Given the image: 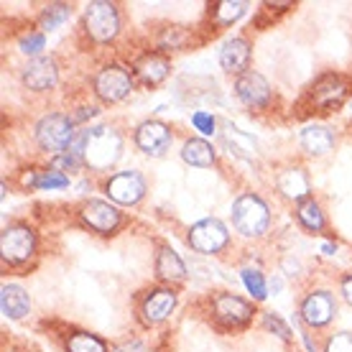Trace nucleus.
<instances>
[{"label":"nucleus","mask_w":352,"mask_h":352,"mask_svg":"<svg viewBox=\"0 0 352 352\" xmlns=\"http://www.w3.org/2000/svg\"><path fill=\"white\" fill-rule=\"evenodd\" d=\"M120 153H123V138H120V133L115 131V128H110V125L89 128L82 161L92 171H110L118 164Z\"/></svg>","instance_id":"1"},{"label":"nucleus","mask_w":352,"mask_h":352,"mask_svg":"<svg viewBox=\"0 0 352 352\" xmlns=\"http://www.w3.org/2000/svg\"><path fill=\"white\" fill-rule=\"evenodd\" d=\"M232 225L245 238H261L271 225L268 204L258 194H243L232 204Z\"/></svg>","instance_id":"2"},{"label":"nucleus","mask_w":352,"mask_h":352,"mask_svg":"<svg viewBox=\"0 0 352 352\" xmlns=\"http://www.w3.org/2000/svg\"><path fill=\"white\" fill-rule=\"evenodd\" d=\"M36 141L44 151L59 156V153H67V148L74 141V120L69 115L62 113H52L41 118L38 125H36Z\"/></svg>","instance_id":"3"},{"label":"nucleus","mask_w":352,"mask_h":352,"mask_svg":"<svg viewBox=\"0 0 352 352\" xmlns=\"http://www.w3.org/2000/svg\"><path fill=\"white\" fill-rule=\"evenodd\" d=\"M85 31L97 44L113 41L118 31H120V13H118V8L113 3H105V0L89 3L87 10H85Z\"/></svg>","instance_id":"4"},{"label":"nucleus","mask_w":352,"mask_h":352,"mask_svg":"<svg viewBox=\"0 0 352 352\" xmlns=\"http://www.w3.org/2000/svg\"><path fill=\"white\" fill-rule=\"evenodd\" d=\"M189 245L192 250L202 253V256H212V253H220L222 248L228 245L230 232L225 228V222H220L217 217H207V220H199L197 225L189 228Z\"/></svg>","instance_id":"5"},{"label":"nucleus","mask_w":352,"mask_h":352,"mask_svg":"<svg viewBox=\"0 0 352 352\" xmlns=\"http://www.w3.org/2000/svg\"><path fill=\"white\" fill-rule=\"evenodd\" d=\"M0 250H3V261L10 265L26 263L36 250V235L28 225H10L3 230L0 235Z\"/></svg>","instance_id":"6"},{"label":"nucleus","mask_w":352,"mask_h":352,"mask_svg":"<svg viewBox=\"0 0 352 352\" xmlns=\"http://www.w3.org/2000/svg\"><path fill=\"white\" fill-rule=\"evenodd\" d=\"M133 77L131 72L120 67V64H107L97 72L95 77V92L102 102H120L123 97L131 95Z\"/></svg>","instance_id":"7"},{"label":"nucleus","mask_w":352,"mask_h":352,"mask_svg":"<svg viewBox=\"0 0 352 352\" xmlns=\"http://www.w3.org/2000/svg\"><path fill=\"white\" fill-rule=\"evenodd\" d=\"M105 194L118 204H138L146 194V179L138 171H118L105 182Z\"/></svg>","instance_id":"8"},{"label":"nucleus","mask_w":352,"mask_h":352,"mask_svg":"<svg viewBox=\"0 0 352 352\" xmlns=\"http://www.w3.org/2000/svg\"><path fill=\"white\" fill-rule=\"evenodd\" d=\"M212 314L225 327H245L253 317V304L235 294H217L212 299Z\"/></svg>","instance_id":"9"},{"label":"nucleus","mask_w":352,"mask_h":352,"mask_svg":"<svg viewBox=\"0 0 352 352\" xmlns=\"http://www.w3.org/2000/svg\"><path fill=\"white\" fill-rule=\"evenodd\" d=\"M235 95L240 97L243 105L263 110V107L271 105L273 89L263 74H258V72H245V74H240L238 82H235Z\"/></svg>","instance_id":"10"},{"label":"nucleus","mask_w":352,"mask_h":352,"mask_svg":"<svg viewBox=\"0 0 352 352\" xmlns=\"http://www.w3.org/2000/svg\"><path fill=\"white\" fill-rule=\"evenodd\" d=\"M171 141H174L171 128L166 123H161V120H146L135 131V146L146 156H164L171 148Z\"/></svg>","instance_id":"11"},{"label":"nucleus","mask_w":352,"mask_h":352,"mask_svg":"<svg viewBox=\"0 0 352 352\" xmlns=\"http://www.w3.org/2000/svg\"><path fill=\"white\" fill-rule=\"evenodd\" d=\"M80 217L89 230H95L100 235H110L120 225V212L115 210L110 202H102V199H89V202L82 204Z\"/></svg>","instance_id":"12"},{"label":"nucleus","mask_w":352,"mask_h":352,"mask_svg":"<svg viewBox=\"0 0 352 352\" xmlns=\"http://www.w3.org/2000/svg\"><path fill=\"white\" fill-rule=\"evenodd\" d=\"M335 314H337V301H335V296L324 289L311 291L307 299L301 301V319H304L309 327L329 324Z\"/></svg>","instance_id":"13"},{"label":"nucleus","mask_w":352,"mask_h":352,"mask_svg":"<svg viewBox=\"0 0 352 352\" xmlns=\"http://www.w3.org/2000/svg\"><path fill=\"white\" fill-rule=\"evenodd\" d=\"M21 80L31 92H46L52 89L59 80V69L52 56H34L31 62L23 67L21 72Z\"/></svg>","instance_id":"14"},{"label":"nucleus","mask_w":352,"mask_h":352,"mask_svg":"<svg viewBox=\"0 0 352 352\" xmlns=\"http://www.w3.org/2000/svg\"><path fill=\"white\" fill-rule=\"evenodd\" d=\"M176 307V294L171 289H153L143 299L141 304V317L143 322L148 327L153 324H161V322H166L171 317V311Z\"/></svg>","instance_id":"15"},{"label":"nucleus","mask_w":352,"mask_h":352,"mask_svg":"<svg viewBox=\"0 0 352 352\" xmlns=\"http://www.w3.org/2000/svg\"><path fill=\"white\" fill-rule=\"evenodd\" d=\"M344 97H347V82L340 74H324L311 89V102L319 110H332V107L342 105Z\"/></svg>","instance_id":"16"},{"label":"nucleus","mask_w":352,"mask_h":352,"mask_svg":"<svg viewBox=\"0 0 352 352\" xmlns=\"http://www.w3.org/2000/svg\"><path fill=\"white\" fill-rule=\"evenodd\" d=\"M250 56H253V49L248 44L243 36H235V38H230L225 41L220 49V67L228 74H245L250 72Z\"/></svg>","instance_id":"17"},{"label":"nucleus","mask_w":352,"mask_h":352,"mask_svg":"<svg viewBox=\"0 0 352 352\" xmlns=\"http://www.w3.org/2000/svg\"><path fill=\"white\" fill-rule=\"evenodd\" d=\"M276 186H278V192H281L286 199H294L296 204L309 199V192H311L309 176L301 166H289V168H283V171H278Z\"/></svg>","instance_id":"18"},{"label":"nucleus","mask_w":352,"mask_h":352,"mask_svg":"<svg viewBox=\"0 0 352 352\" xmlns=\"http://www.w3.org/2000/svg\"><path fill=\"white\" fill-rule=\"evenodd\" d=\"M220 138H222V146H225L232 156H238V159L253 161L258 156V143L253 141L248 133L235 128V125H225L220 133Z\"/></svg>","instance_id":"19"},{"label":"nucleus","mask_w":352,"mask_h":352,"mask_svg":"<svg viewBox=\"0 0 352 352\" xmlns=\"http://www.w3.org/2000/svg\"><path fill=\"white\" fill-rule=\"evenodd\" d=\"M301 148L307 151L309 156H327L335 148V133L324 128V125H307L299 135Z\"/></svg>","instance_id":"20"},{"label":"nucleus","mask_w":352,"mask_h":352,"mask_svg":"<svg viewBox=\"0 0 352 352\" xmlns=\"http://www.w3.org/2000/svg\"><path fill=\"white\" fill-rule=\"evenodd\" d=\"M168 72H171V62H168L166 56H161V54H146L141 62L135 64V74L148 87L161 85L168 77Z\"/></svg>","instance_id":"21"},{"label":"nucleus","mask_w":352,"mask_h":352,"mask_svg":"<svg viewBox=\"0 0 352 352\" xmlns=\"http://www.w3.org/2000/svg\"><path fill=\"white\" fill-rule=\"evenodd\" d=\"M0 309L8 319H23L31 311V296L16 283H6L0 294Z\"/></svg>","instance_id":"22"},{"label":"nucleus","mask_w":352,"mask_h":352,"mask_svg":"<svg viewBox=\"0 0 352 352\" xmlns=\"http://www.w3.org/2000/svg\"><path fill=\"white\" fill-rule=\"evenodd\" d=\"M156 276L161 281H182L186 276V265L184 261L179 258L174 248L164 245L156 256Z\"/></svg>","instance_id":"23"},{"label":"nucleus","mask_w":352,"mask_h":352,"mask_svg":"<svg viewBox=\"0 0 352 352\" xmlns=\"http://www.w3.org/2000/svg\"><path fill=\"white\" fill-rule=\"evenodd\" d=\"M182 159L194 168H210L214 164V148L202 138H189L182 148Z\"/></svg>","instance_id":"24"},{"label":"nucleus","mask_w":352,"mask_h":352,"mask_svg":"<svg viewBox=\"0 0 352 352\" xmlns=\"http://www.w3.org/2000/svg\"><path fill=\"white\" fill-rule=\"evenodd\" d=\"M31 189H41V192H52V189H64V186H69V176H64L62 171H56V168H49V171H34V174H28L23 179Z\"/></svg>","instance_id":"25"},{"label":"nucleus","mask_w":352,"mask_h":352,"mask_svg":"<svg viewBox=\"0 0 352 352\" xmlns=\"http://www.w3.org/2000/svg\"><path fill=\"white\" fill-rule=\"evenodd\" d=\"M296 217H299L301 225H304L307 230H311V232L324 230V212H322V207H319L311 197L296 204Z\"/></svg>","instance_id":"26"},{"label":"nucleus","mask_w":352,"mask_h":352,"mask_svg":"<svg viewBox=\"0 0 352 352\" xmlns=\"http://www.w3.org/2000/svg\"><path fill=\"white\" fill-rule=\"evenodd\" d=\"M67 350L69 352H107V344L97 335L89 332H74L67 340Z\"/></svg>","instance_id":"27"},{"label":"nucleus","mask_w":352,"mask_h":352,"mask_svg":"<svg viewBox=\"0 0 352 352\" xmlns=\"http://www.w3.org/2000/svg\"><path fill=\"white\" fill-rule=\"evenodd\" d=\"M245 10H248V6L240 3V0H222V3H217V8H214V18H217L220 26H230V23H235Z\"/></svg>","instance_id":"28"},{"label":"nucleus","mask_w":352,"mask_h":352,"mask_svg":"<svg viewBox=\"0 0 352 352\" xmlns=\"http://www.w3.org/2000/svg\"><path fill=\"white\" fill-rule=\"evenodd\" d=\"M243 283H245V289L253 294V299L263 301L268 296V286H265V278L263 273L258 271V268H243Z\"/></svg>","instance_id":"29"},{"label":"nucleus","mask_w":352,"mask_h":352,"mask_svg":"<svg viewBox=\"0 0 352 352\" xmlns=\"http://www.w3.org/2000/svg\"><path fill=\"white\" fill-rule=\"evenodd\" d=\"M72 8L67 6V3H54V6H49V8L44 10V16H41V28L44 31H54V28H59L69 18Z\"/></svg>","instance_id":"30"},{"label":"nucleus","mask_w":352,"mask_h":352,"mask_svg":"<svg viewBox=\"0 0 352 352\" xmlns=\"http://www.w3.org/2000/svg\"><path fill=\"white\" fill-rule=\"evenodd\" d=\"M263 327L268 329V332H273L276 337H281L283 342H289V340H291L289 324H286L278 314H273V311H265V314H263Z\"/></svg>","instance_id":"31"},{"label":"nucleus","mask_w":352,"mask_h":352,"mask_svg":"<svg viewBox=\"0 0 352 352\" xmlns=\"http://www.w3.org/2000/svg\"><path fill=\"white\" fill-rule=\"evenodd\" d=\"M192 123L194 128L202 133V135H212L214 133V128H217V120H214V115L204 113V110H197V113H192Z\"/></svg>","instance_id":"32"},{"label":"nucleus","mask_w":352,"mask_h":352,"mask_svg":"<svg viewBox=\"0 0 352 352\" xmlns=\"http://www.w3.org/2000/svg\"><path fill=\"white\" fill-rule=\"evenodd\" d=\"M324 352H352V332H337L324 344Z\"/></svg>","instance_id":"33"},{"label":"nucleus","mask_w":352,"mask_h":352,"mask_svg":"<svg viewBox=\"0 0 352 352\" xmlns=\"http://www.w3.org/2000/svg\"><path fill=\"white\" fill-rule=\"evenodd\" d=\"M44 46H46L44 34H28L21 38V52L23 54H41Z\"/></svg>","instance_id":"34"},{"label":"nucleus","mask_w":352,"mask_h":352,"mask_svg":"<svg viewBox=\"0 0 352 352\" xmlns=\"http://www.w3.org/2000/svg\"><path fill=\"white\" fill-rule=\"evenodd\" d=\"M80 166V159L77 156H72V153H59V156H54V168L56 171H74V168Z\"/></svg>","instance_id":"35"},{"label":"nucleus","mask_w":352,"mask_h":352,"mask_svg":"<svg viewBox=\"0 0 352 352\" xmlns=\"http://www.w3.org/2000/svg\"><path fill=\"white\" fill-rule=\"evenodd\" d=\"M340 291H342L344 301H347V304L352 307V276H344L342 283H340Z\"/></svg>","instance_id":"36"},{"label":"nucleus","mask_w":352,"mask_h":352,"mask_svg":"<svg viewBox=\"0 0 352 352\" xmlns=\"http://www.w3.org/2000/svg\"><path fill=\"white\" fill-rule=\"evenodd\" d=\"M322 250H324L327 256H335V250H337V245H332V243H324V245H322Z\"/></svg>","instance_id":"37"}]
</instances>
